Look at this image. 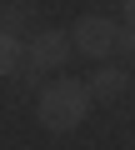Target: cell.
Here are the masks:
<instances>
[{"instance_id":"6da1fadb","label":"cell","mask_w":135,"mask_h":150,"mask_svg":"<svg viewBox=\"0 0 135 150\" xmlns=\"http://www.w3.org/2000/svg\"><path fill=\"white\" fill-rule=\"evenodd\" d=\"M90 105H95L90 85H85V80H70V75H60V80H50V85L40 90V100H35V120H40L45 130L65 135V130L85 125Z\"/></svg>"},{"instance_id":"7a4b0ae2","label":"cell","mask_w":135,"mask_h":150,"mask_svg":"<svg viewBox=\"0 0 135 150\" xmlns=\"http://www.w3.org/2000/svg\"><path fill=\"white\" fill-rule=\"evenodd\" d=\"M70 40H75V50L85 55V60H110L115 50H120V25L110 20V15H80L75 20V30H70Z\"/></svg>"},{"instance_id":"3957f363","label":"cell","mask_w":135,"mask_h":150,"mask_svg":"<svg viewBox=\"0 0 135 150\" xmlns=\"http://www.w3.org/2000/svg\"><path fill=\"white\" fill-rule=\"evenodd\" d=\"M70 50H75V40H70V30H40L35 40H30V60L25 65H35V70H60L65 60H70Z\"/></svg>"},{"instance_id":"277c9868","label":"cell","mask_w":135,"mask_h":150,"mask_svg":"<svg viewBox=\"0 0 135 150\" xmlns=\"http://www.w3.org/2000/svg\"><path fill=\"white\" fill-rule=\"evenodd\" d=\"M85 85H90V95H95L100 105H115V100L130 90V70H125V65H100Z\"/></svg>"},{"instance_id":"5b68a950","label":"cell","mask_w":135,"mask_h":150,"mask_svg":"<svg viewBox=\"0 0 135 150\" xmlns=\"http://www.w3.org/2000/svg\"><path fill=\"white\" fill-rule=\"evenodd\" d=\"M20 65H25V45H20V35L0 30V80H5V75H20Z\"/></svg>"},{"instance_id":"8992f818","label":"cell","mask_w":135,"mask_h":150,"mask_svg":"<svg viewBox=\"0 0 135 150\" xmlns=\"http://www.w3.org/2000/svg\"><path fill=\"white\" fill-rule=\"evenodd\" d=\"M25 20H30V5H25V0H5V5H0V30L15 35Z\"/></svg>"},{"instance_id":"52a82bcc","label":"cell","mask_w":135,"mask_h":150,"mask_svg":"<svg viewBox=\"0 0 135 150\" xmlns=\"http://www.w3.org/2000/svg\"><path fill=\"white\" fill-rule=\"evenodd\" d=\"M120 50H125V55H135V25H125V30H120Z\"/></svg>"},{"instance_id":"ba28073f","label":"cell","mask_w":135,"mask_h":150,"mask_svg":"<svg viewBox=\"0 0 135 150\" xmlns=\"http://www.w3.org/2000/svg\"><path fill=\"white\" fill-rule=\"evenodd\" d=\"M125 20H130V25H135V0H125Z\"/></svg>"}]
</instances>
